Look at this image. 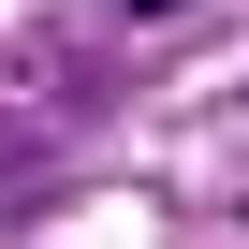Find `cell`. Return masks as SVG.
I'll return each instance as SVG.
<instances>
[{"instance_id": "obj_1", "label": "cell", "mask_w": 249, "mask_h": 249, "mask_svg": "<svg viewBox=\"0 0 249 249\" xmlns=\"http://www.w3.org/2000/svg\"><path fill=\"white\" fill-rule=\"evenodd\" d=\"M132 15H161V0H132Z\"/></svg>"}]
</instances>
